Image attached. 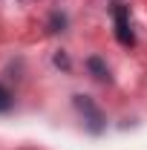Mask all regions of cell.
<instances>
[{
	"instance_id": "4",
	"label": "cell",
	"mask_w": 147,
	"mask_h": 150,
	"mask_svg": "<svg viewBox=\"0 0 147 150\" xmlns=\"http://www.w3.org/2000/svg\"><path fill=\"white\" fill-rule=\"evenodd\" d=\"M9 107H12V95H9V90H6L3 84H0V112H6Z\"/></svg>"
},
{
	"instance_id": "3",
	"label": "cell",
	"mask_w": 147,
	"mask_h": 150,
	"mask_svg": "<svg viewBox=\"0 0 147 150\" xmlns=\"http://www.w3.org/2000/svg\"><path fill=\"white\" fill-rule=\"evenodd\" d=\"M87 69H90L92 78H98V81H107V78H110V69H107V64H104L101 58H90V61H87Z\"/></svg>"
},
{
	"instance_id": "5",
	"label": "cell",
	"mask_w": 147,
	"mask_h": 150,
	"mask_svg": "<svg viewBox=\"0 0 147 150\" xmlns=\"http://www.w3.org/2000/svg\"><path fill=\"white\" fill-rule=\"evenodd\" d=\"M55 64H58V67H64V69L69 67V61H66V58H64V55H58V58H55Z\"/></svg>"
},
{
	"instance_id": "1",
	"label": "cell",
	"mask_w": 147,
	"mask_h": 150,
	"mask_svg": "<svg viewBox=\"0 0 147 150\" xmlns=\"http://www.w3.org/2000/svg\"><path fill=\"white\" fill-rule=\"evenodd\" d=\"M75 107H78V112L84 115V121H87V127H90L92 133L104 130V115H101V110L92 104V98H87V95H75Z\"/></svg>"
},
{
	"instance_id": "2",
	"label": "cell",
	"mask_w": 147,
	"mask_h": 150,
	"mask_svg": "<svg viewBox=\"0 0 147 150\" xmlns=\"http://www.w3.org/2000/svg\"><path fill=\"white\" fill-rule=\"evenodd\" d=\"M112 18H115V38L124 43V46H133V29H130V9L127 6H115L112 9Z\"/></svg>"
}]
</instances>
